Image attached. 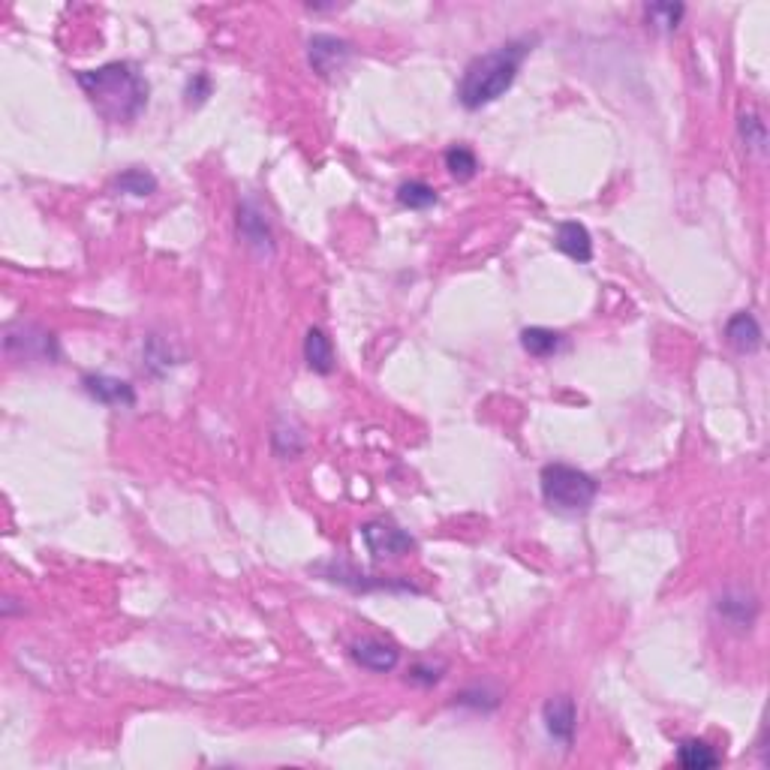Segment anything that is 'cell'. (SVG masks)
Returning a JSON list of instances; mask_svg holds the SVG:
<instances>
[{"label":"cell","instance_id":"obj_22","mask_svg":"<svg viewBox=\"0 0 770 770\" xmlns=\"http://www.w3.org/2000/svg\"><path fill=\"white\" fill-rule=\"evenodd\" d=\"M443 671H446V665H443V662H437V665L419 662V665H413L410 680H413V683H419V686H434V683H440V680H443Z\"/></svg>","mask_w":770,"mask_h":770},{"label":"cell","instance_id":"obj_7","mask_svg":"<svg viewBox=\"0 0 770 770\" xmlns=\"http://www.w3.org/2000/svg\"><path fill=\"white\" fill-rule=\"evenodd\" d=\"M238 235L244 238V244L250 250H256L259 256H271L274 253V232H271V223L265 217V211L253 202V199H244L241 208H238Z\"/></svg>","mask_w":770,"mask_h":770},{"label":"cell","instance_id":"obj_24","mask_svg":"<svg viewBox=\"0 0 770 770\" xmlns=\"http://www.w3.org/2000/svg\"><path fill=\"white\" fill-rule=\"evenodd\" d=\"M187 94H190V100H193V94H196V103H202V100L211 94V82H208V76H196V79L187 85Z\"/></svg>","mask_w":770,"mask_h":770},{"label":"cell","instance_id":"obj_12","mask_svg":"<svg viewBox=\"0 0 770 770\" xmlns=\"http://www.w3.org/2000/svg\"><path fill=\"white\" fill-rule=\"evenodd\" d=\"M716 611H719V617H722L731 629L746 632V629H752V623H755V617H758V602H755V596H749V593H743V590H728V593L719 596Z\"/></svg>","mask_w":770,"mask_h":770},{"label":"cell","instance_id":"obj_11","mask_svg":"<svg viewBox=\"0 0 770 770\" xmlns=\"http://www.w3.org/2000/svg\"><path fill=\"white\" fill-rule=\"evenodd\" d=\"M725 340L731 349L743 352V355H752L761 349L764 343V334H761V325L758 319L749 313V310H737L728 322H725Z\"/></svg>","mask_w":770,"mask_h":770},{"label":"cell","instance_id":"obj_13","mask_svg":"<svg viewBox=\"0 0 770 770\" xmlns=\"http://www.w3.org/2000/svg\"><path fill=\"white\" fill-rule=\"evenodd\" d=\"M557 250L566 253L569 259L575 262H590L593 259V238L587 232V226L575 223V220H566L557 226Z\"/></svg>","mask_w":770,"mask_h":770},{"label":"cell","instance_id":"obj_20","mask_svg":"<svg viewBox=\"0 0 770 770\" xmlns=\"http://www.w3.org/2000/svg\"><path fill=\"white\" fill-rule=\"evenodd\" d=\"M737 130H740V139L746 142V148L764 157V151H767V127H764V121L755 112H743Z\"/></svg>","mask_w":770,"mask_h":770},{"label":"cell","instance_id":"obj_8","mask_svg":"<svg viewBox=\"0 0 770 770\" xmlns=\"http://www.w3.org/2000/svg\"><path fill=\"white\" fill-rule=\"evenodd\" d=\"M82 389L106 404V407H133L136 404V389L127 382V379H118V376H109V373H88L82 376Z\"/></svg>","mask_w":770,"mask_h":770},{"label":"cell","instance_id":"obj_18","mask_svg":"<svg viewBox=\"0 0 770 770\" xmlns=\"http://www.w3.org/2000/svg\"><path fill=\"white\" fill-rule=\"evenodd\" d=\"M437 199H440L437 190L425 181H407L398 187V202L410 211H425V208L437 205Z\"/></svg>","mask_w":770,"mask_h":770},{"label":"cell","instance_id":"obj_23","mask_svg":"<svg viewBox=\"0 0 770 770\" xmlns=\"http://www.w3.org/2000/svg\"><path fill=\"white\" fill-rule=\"evenodd\" d=\"M485 698H494V692H488V689H467V692L458 695V704L476 707V710H494L497 701H485Z\"/></svg>","mask_w":770,"mask_h":770},{"label":"cell","instance_id":"obj_19","mask_svg":"<svg viewBox=\"0 0 770 770\" xmlns=\"http://www.w3.org/2000/svg\"><path fill=\"white\" fill-rule=\"evenodd\" d=\"M446 169L452 178L458 181H470L479 172V157L467 148V145H455L446 151Z\"/></svg>","mask_w":770,"mask_h":770},{"label":"cell","instance_id":"obj_17","mask_svg":"<svg viewBox=\"0 0 770 770\" xmlns=\"http://www.w3.org/2000/svg\"><path fill=\"white\" fill-rule=\"evenodd\" d=\"M115 190H121V193H127V196L145 199V196L157 193V178H154L148 169H127V172H121V175L115 178Z\"/></svg>","mask_w":770,"mask_h":770},{"label":"cell","instance_id":"obj_3","mask_svg":"<svg viewBox=\"0 0 770 770\" xmlns=\"http://www.w3.org/2000/svg\"><path fill=\"white\" fill-rule=\"evenodd\" d=\"M539 485H542V497L554 512L563 515H581L593 506L599 485L590 473L569 467V464H548L539 473Z\"/></svg>","mask_w":770,"mask_h":770},{"label":"cell","instance_id":"obj_9","mask_svg":"<svg viewBox=\"0 0 770 770\" xmlns=\"http://www.w3.org/2000/svg\"><path fill=\"white\" fill-rule=\"evenodd\" d=\"M542 719H545V731L554 740H560L563 746H572L575 728H578V710H575V701L569 695L548 698L545 707H542Z\"/></svg>","mask_w":770,"mask_h":770},{"label":"cell","instance_id":"obj_16","mask_svg":"<svg viewBox=\"0 0 770 770\" xmlns=\"http://www.w3.org/2000/svg\"><path fill=\"white\" fill-rule=\"evenodd\" d=\"M719 761H722L719 752L698 737H689L677 746V764L686 770H707V767H716Z\"/></svg>","mask_w":770,"mask_h":770},{"label":"cell","instance_id":"obj_14","mask_svg":"<svg viewBox=\"0 0 770 770\" xmlns=\"http://www.w3.org/2000/svg\"><path fill=\"white\" fill-rule=\"evenodd\" d=\"M304 361L313 373H334L337 361H334V346H331V337L322 331V328H310L307 337H304Z\"/></svg>","mask_w":770,"mask_h":770},{"label":"cell","instance_id":"obj_21","mask_svg":"<svg viewBox=\"0 0 770 770\" xmlns=\"http://www.w3.org/2000/svg\"><path fill=\"white\" fill-rule=\"evenodd\" d=\"M683 16H686V7H683V4H650V7H647V22H650L656 31H662V34L677 31V25L683 22Z\"/></svg>","mask_w":770,"mask_h":770},{"label":"cell","instance_id":"obj_10","mask_svg":"<svg viewBox=\"0 0 770 770\" xmlns=\"http://www.w3.org/2000/svg\"><path fill=\"white\" fill-rule=\"evenodd\" d=\"M352 659L373 674H389V671L398 668L401 650L389 641H382V638H361V641L352 644Z\"/></svg>","mask_w":770,"mask_h":770},{"label":"cell","instance_id":"obj_4","mask_svg":"<svg viewBox=\"0 0 770 770\" xmlns=\"http://www.w3.org/2000/svg\"><path fill=\"white\" fill-rule=\"evenodd\" d=\"M4 346H7L10 355L28 358V361H55L61 355L55 334L40 328V325H34V322L10 325L7 337H4Z\"/></svg>","mask_w":770,"mask_h":770},{"label":"cell","instance_id":"obj_1","mask_svg":"<svg viewBox=\"0 0 770 770\" xmlns=\"http://www.w3.org/2000/svg\"><path fill=\"white\" fill-rule=\"evenodd\" d=\"M76 82L85 91V97L94 103V109L112 124H130L148 106V82L127 61H115L97 70H82L76 73Z\"/></svg>","mask_w":770,"mask_h":770},{"label":"cell","instance_id":"obj_5","mask_svg":"<svg viewBox=\"0 0 770 770\" xmlns=\"http://www.w3.org/2000/svg\"><path fill=\"white\" fill-rule=\"evenodd\" d=\"M361 539L367 545V551L382 560V557H404L410 551H416V539L395 527V524H385V521H370L361 527Z\"/></svg>","mask_w":770,"mask_h":770},{"label":"cell","instance_id":"obj_15","mask_svg":"<svg viewBox=\"0 0 770 770\" xmlns=\"http://www.w3.org/2000/svg\"><path fill=\"white\" fill-rule=\"evenodd\" d=\"M521 346H524V352H530L533 358H551V355H557V352L566 346V337H563L560 331L533 325V328H524V331H521Z\"/></svg>","mask_w":770,"mask_h":770},{"label":"cell","instance_id":"obj_2","mask_svg":"<svg viewBox=\"0 0 770 770\" xmlns=\"http://www.w3.org/2000/svg\"><path fill=\"white\" fill-rule=\"evenodd\" d=\"M533 52V40L521 37V40H509L485 55H479L476 61H470V67L464 70L461 82H458V103L470 112H479L491 103H497L518 79L524 58Z\"/></svg>","mask_w":770,"mask_h":770},{"label":"cell","instance_id":"obj_6","mask_svg":"<svg viewBox=\"0 0 770 770\" xmlns=\"http://www.w3.org/2000/svg\"><path fill=\"white\" fill-rule=\"evenodd\" d=\"M352 58V46L340 37L331 34H316L307 43V61L313 67V73H319L322 79L340 73L346 67V61Z\"/></svg>","mask_w":770,"mask_h":770}]
</instances>
